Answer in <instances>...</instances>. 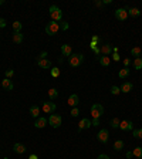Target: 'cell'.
Masks as SVG:
<instances>
[{"mask_svg": "<svg viewBox=\"0 0 142 159\" xmlns=\"http://www.w3.org/2000/svg\"><path fill=\"white\" fill-rule=\"evenodd\" d=\"M48 13H50V17H51L53 21H61V19H63V12H61V9L58 6H56V4H53L51 7H50V10H48Z\"/></svg>", "mask_w": 142, "mask_h": 159, "instance_id": "obj_1", "label": "cell"}, {"mask_svg": "<svg viewBox=\"0 0 142 159\" xmlns=\"http://www.w3.org/2000/svg\"><path fill=\"white\" fill-rule=\"evenodd\" d=\"M131 54H132V56H134L135 58H138L142 54V50L139 48V47H134V48L131 50Z\"/></svg>", "mask_w": 142, "mask_h": 159, "instance_id": "obj_28", "label": "cell"}, {"mask_svg": "<svg viewBox=\"0 0 142 159\" xmlns=\"http://www.w3.org/2000/svg\"><path fill=\"white\" fill-rule=\"evenodd\" d=\"M111 3H112L111 0H104V4H111Z\"/></svg>", "mask_w": 142, "mask_h": 159, "instance_id": "obj_46", "label": "cell"}, {"mask_svg": "<svg viewBox=\"0 0 142 159\" xmlns=\"http://www.w3.org/2000/svg\"><path fill=\"white\" fill-rule=\"evenodd\" d=\"M127 12H128V16H132V17H139V16H141V10L136 9V7L127 9Z\"/></svg>", "mask_w": 142, "mask_h": 159, "instance_id": "obj_19", "label": "cell"}, {"mask_svg": "<svg viewBox=\"0 0 142 159\" xmlns=\"http://www.w3.org/2000/svg\"><path fill=\"white\" fill-rule=\"evenodd\" d=\"M1 87H3V88H6V89H9V91H12V89L14 88V84L12 83V80H10V78H4V80L1 81Z\"/></svg>", "mask_w": 142, "mask_h": 159, "instance_id": "obj_14", "label": "cell"}, {"mask_svg": "<svg viewBox=\"0 0 142 159\" xmlns=\"http://www.w3.org/2000/svg\"><path fill=\"white\" fill-rule=\"evenodd\" d=\"M13 41L16 44H21L23 43V34L21 33H14L13 34Z\"/></svg>", "mask_w": 142, "mask_h": 159, "instance_id": "obj_22", "label": "cell"}, {"mask_svg": "<svg viewBox=\"0 0 142 159\" xmlns=\"http://www.w3.org/2000/svg\"><path fill=\"white\" fill-rule=\"evenodd\" d=\"M92 125H94V127H98V125H100V119H92V121H91V127H92Z\"/></svg>", "mask_w": 142, "mask_h": 159, "instance_id": "obj_41", "label": "cell"}, {"mask_svg": "<svg viewBox=\"0 0 142 159\" xmlns=\"http://www.w3.org/2000/svg\"><path fill=\"white\" fill-rule=\"evenodd\" d=\"M132 156H134V155H132V151H128V152H127V158H132Z\"/></svg>", "mask_w": 142, "mask_h": 159, "instance_id": "obj_44", "label": "cell"}, {"mask_svg": "<svg viewBox=\"0 0 142 159\" xmlns=\"http://www.w3.org/2000/svg\"><path fill=\"white\" fill-rule=\"evenodd\" d=\"M78 114H80V109H78L77 107H74V108L71 109V115H72V117H78Z\"/></svg>", "mask_w": 142, "mask_h": 159, "instance_id": "obj_35", "label": "cell"}, {"mask_svg": "<svg viewBox=\"0 0 142 159\" xmlns=\"http://www.w3.org/2000/svg\"><path fill=\"white\" fill-rule=\"evenodd\" d=\"M97 138L100 142H102V144H107L108 139H110V132L107 131V129H101L100 132L97 134Z\"/></svg>", "mask_w": 142, "mask_h": 159, "instance_id": "obj_6", "label": "cell"}, {"mask_svg": "<svg viewBox=\"0 0 142 159\" xmlns=\"http://www.w3.org/2000/svg\"><path fill=\"white\" fill-rule=\"evenodd\" d=\"M91 128V121L88 118H83L81 121L78 122V131H83V129H88Z\"/></svg>", "mask_w": 142, "mask_h": 159, "instance_id": "obj_10", "label": "cell"}, {"mask_svg": "<svg viewBox=\"0 0 142 159\" xmlns=\"http://www.w3.org/2000/svg\"><path fill=\"white\" fill-rule=\"evenodd\" d=\"M45 57H47V51H43V53H41V54H40L39 60H44Z\"/></svg>", "mask_w": 142, "mask_h": 159, "instance_id": "obj_42", "label": "cell"}, {"mask_svg": "<svg viewBox=\"0 0 142 159\" xmlns=\"http://www.w3.org/2000/svg\"><path fill=\"white\" fill-rule=\"evenodd\" d=\"M119 124H121V121H119L118 118H112V119H111V122H110V125L112 128H119Z\"/></svg>", "mask_w": 142, "mask_h": 159, "instance_id": "obj_32", "label": "cell"}, {"mask_svg": "<svg viewBox=\"0 0 142 159\" xmlns=\"http://www.w3.org/2000/svg\"><path fill=\"white\" fill-rule=\"evenodd\" d=\"M4 3V0H0V4H3Z\"/></svg>", "mask_w": 142, "mask_h": 159, "instance_id": "obj_47", "label": "cell"}, {"mask_svg": "<svg viewBox=\"0 0 142 159\" xmlns=\"http://www.w3.org/2000/svg\"><path fill=\"white\" fill-rule=\"evenodd\" d=\"M30 114H31L33 118L37 119V118L40 117V108L37 107V105H31V107H30Z\"/></svg>", "mask_w": 142, "mask_h": 159, "instance_id": "obj_21", "label": "cell"}, {"mask_svg": "<svg viewBox=\"0 0 142 159\" xmlns=\"http://www.w3.org/2000/svg\"><path fill=\"white\" fill-rule=\"evenodd\" d=\"M57 95H58L57 88H50L48 89V98H50V100H56Z\"/></svg>", "mask_w": 142, "mask_h": 159, "instance_id": "obj_25", "label": "cell"}, {"mask_svg": "<svg viewBox=\"0 0 142 159\" xmlns=\"http://www.w3.org/2000/svg\"><path fill=\"white\" fill-rule=\"evenodd\" d=\"M124 147H125V144H124V141H121V139L115 141V144H114V149H115V151H122Z\"/></svg>", "mask_w": 142, "mask_h": 159, "instance_id": "obj_24", "label": "cell"}, {"mask_svg": "<svg viewBox=\"0 0 142 159\" xmlns=\"http://www.w3.org/2000/svg\"><path fill=\"white\" fill-rule=\"evenodd\" d=\"M37 65L41 67V68H51V61L47 60V58H44V60H37Z\"/></svg>", "mask_w": 142, "mask_h": 159, "instance_id": "obj_15", "label": "cell"}, {"mask_svg": "<svg viewBox=\"0 0 142 159\" xmlns=\"http://www.w3.org/2000/svg\"><path fill=\"white\" fill-rule=\"evenodd\" d=\"M119 54H118V53H112V60H114V61H119Z\"/></svg>", "mask_w": 142, "mask_h": 159, "instance_id": "obj_38", "label": "cell"}, {"mask_svg": "<svg viewBox=\"0 0 142 159\" xmlns=\"http://www.w3.org/2000/svg\"><path fill=\"white\" fill-rule=\"evenodd\" d=\"M84 63V56L83 54H71L68 57V64L71 67H80Z\"/></svg>", "mask_w": 142, "mask_h": 159, "instance_id": "obj_2", "label": "cell"}, {"mask_svg": "<svg viewBox=\"0 0 142 159\" xmlns=\"http://www.w3.org/2000/svg\"><path fill=\"white\" fill-rule=\"evenodd\" d=\"M61 53H63V56L64 57H70L71 54V45L70 44H63L61 45Z\"/></svg>", "mask_w": 142, "mask_h": 159, "instance_id": "obj_17", "label": "cell"}, {"mask_svg": "<svg viewBox=\"0 0 142 159\" xmlns=\"http://www.w3.org/2000/svg\"><path fill=\"white\" fill-rule=\"evenodd\" d=\"M134 67H135V70H142V60H141V57H138V58H135L134 60Z\"/></svg>", "mask_w": 142, "mask_h": 159, "instance_id": "obj_27", "label": "cell"}, {"mask_svg": "<svg viewBox=\"0 0 142 159\" xmlns=\"http://www.w3.org/2000/svg\"><path fill=\"white\" fill-rule=\"evenodd\" d=\"M13 151H14L16 153H19V155H21V153H24V152H26V147H24L23 144H14Z\"/></svg>", "mask_w": 142, "mask_h": 159, "instance_id": "obj_18", "label": "cell"}, {"mask_svg": "<svg viewBox=\"0 0 142 159\" xmlns=\"http://www.w3.org/2000/svg\"><path fill=\"white\" fill-rule=\"evenodd\" d=\"M98 60H100V64L102 65V67H108L111 63V58L110 56H100L98 57Z\"/></svg>", "mask_w": 142, "mask_h": 159, "instance_id": "obj_16", "label": "cell"}, {"mask_svg": "<svg viewBox=\"0 0 142 159\" xmlns=\"http://www.w3.org/2000/svg\"><path fill=\"white\" fill-rule=\"evenodd\" d=\"M141 60H142V54H141Z\"/></svg>", "mask_w": 142, "mask_h": 159, "instance_id": "obj_48", "label": "cell"}, {"mask_svg": "<svg viewBox=\"0 0 142 159\" xmlns=\"http://www.w3.org/2000/svg\"><path fill=\"white\" fill-rule=\"evenodd\" d=\"M97 159H110V156H108V155H104V153H102V155H100Z\"/></svg>", "mask_w": 142, "mask_h": 159, "instance_id": "obj_43", "label": "cell"}, {"mask_svg": "<svg viewBox=\"0 0 142 159\" xmlns=\"http://www.w3.org/2000/svg\"><path fill=\"white\" fill-rule=\"evenodd\" d=\"M132 134H134V138H136V139H142V128H139V129H134Z\"/></svg>", "mask_w": 142, "mask_h": 159, "instance_id": "obj_31", "label": "cell"}, {"mask_svg": "<svg viewBox=\"0 0 142 159\" xmlns=\"http://www.w3.org/2000/svg\"><path fill=\"white\" fill-rule=\"evenodd\" d=\"M45 125H47V118H44V117H39V118L36 119V122H34V127L39 128V129L44 128Z\"/></svg>", "mask_w": 142, "mask_h": 159, "instance_id": "obj_12", "label": "cell"}, {"mask_svg": "<svg viewBox=\"0 0 142 159\" xmlns=\"http://www.w3.org/2000/svg\"><path fill=\"white\" fill-rule=\"evenodd\" d=\"M58 30H60V23L57 21H50L48 24L45 26V33L48 34V36H54V34H57Z\"/></svg>", "mask_w": 142, "mask_h": 159, "instance_id": "obj_4", "label": "cell"}, {"mask_svg": "<svg viewBox=\"0 0 142 159\" xmlns=\"http://www.w3.org/2000/svg\"><path fill=\"white\" fill-rule=\"evenodd\" d=\"M129 75V68H122V70H119V73H118V77L119 78H127V77Z\"/></svg>", "mask_w": 142, "mask_h": 159, "instance_id": "obj_26", "label": "cell"}, {"mask_svg": "<svg viewBox=\"0 0 142 159\" xmlns=\"http://www.w3.org/2000/svg\"><path fill=\"white\" fill-rule=\"evenodd\" d=\"M68 105H70V107H72V108H74V107H77L78 105V102H80V98H78V95L77 94H72V95H70V98H68Z\"/></svg>", "mask_w": 142, "mask_h": 159, "instance_id": "obj_13", "label": "cell"}, {"mask_svg": "<svg viewBox=\"0 0 142 159\" xmlns=\"http://www.w3.org/2000/svg\"><path fill=\"white\" fill-rule=\"evenodd\" d=\"M48 122H50V125H51L53 128H58L60 125H61L63 119H61V117H60V115L51 114L50 115V118H48Z\"/></svg>", "mask_w": 142, "mask_h": 159, "instance_id": "obj_5", "label": "cell"}, {"mask_svg": "<svg viewBox=\"0 0 142 159\" xmlns=\"http://www.w3.org/2000/svg\"><path fill=\"white\" fill-rule=\"evenodd\" d=\"M21 27H23V24H21L20 21H14V23H13V30H14V33H21Z\"/></svg>", "mask_w": 142, "mask_h": 159, "instance_id": "obj_30", "label": "cell"}, {"mask_svg": "<svg viewBox=\"0 0 142 159\" xmlns=\"http://www.w3.org/2000/svg\"><path fill=\"white\" fill-rule=\"evenodd\" d=\"M132 155H134V156H136V158H142V148H141V147L134 148V151H132Z\"/></svg>", "mask_w": 142, "mask_h": 159, "instance_id": "obj_29", "label": "cell"}, {"mask_svg": "<svg viewBox=\"0 0 142 159\" xmlns=\"http://www.w3.org/2000/svg\"><path fill=\"white\" fill-rule=\"evenodd\" d=\"M51 75L53 77H58V75H60V68H51Z\"/></svg>", "mask_w": 142, "mask_h": 159, "instance_id": "obj_36", "label": "cell"}, {"mask_svg": "<svg viewBox=\"0 0 142 159\" xmlns=\"http://www.w3.org/2000/svg\"><path fill=\"white\" fill-rule=\"evenodd\" d=\"M29 159H39V156H37V155H30V158Z\"/></svg>", "mask_w": 142, "mask_h": 159, "instance_id": "obj_45", "label": "cell"}, {"mask_svg": "<svg viewBox=\"0 0 142 159\" xmlns=\"http://www.w3.org/2000/svg\"><path fill=\"white\" fill-rule=\"evenodd\" d=\"M132 88H134V85L131 83H124L121 87H119V89H121V92H125V94H128L129 91H132Z\"/></svg>", "mask_w": 142, "mask_h": 159, "instance_id": "obj_20", "label": "cell"}, {"mask_svg": "<svg viewBox=\"0 0 142 159\" xmlns=\"http://www.w3.org/2000/svg\"><path fill=\"white\" fill-rule=\"evenodd\" d=\"M60 29H61V30H67V29H68V23L61 20V21H60Z\"/></svg>", "mask_w": 142, "mask_h": 159, "instance_id": "obj_34", "label": "cell"}, {"mask_svg": "<svg viewBox=\"0 0 142 159\" xmlns=\"http://www.w3.org/2000/svg\"><path fill=\"white\" fill-rule=\"evenodd\" d=\"M56 104L54 102H43V111H44L45 114H51L56 111Z\"/></svg>", "mask_w": 142, "mask_h": 159, "instance_id": "obj_8", "label": "cell"}, {"mask_svg": "<svg viewBox=\"0 0 142 159\" xmlns=\"http://www.w3.org/2000/svg\"><path fill=\"white\" fill-rule=\"evenodd\" d=\"M90 48L92 51H94V53H95V54H97L98 57H100V56H101V51H100V47H98L97 45V43H95V41H91V44H90Z\"/></svg>", "mask_w": 142, "mask_h": 159, "instance_id": "obj_23", "label": "cell"}, {"mask_svg": "<svg viewBox=\"0 0 142 159\" xmlns=\"http://www.w3.org/2000/svg\"><path fill=\"white\" fill-rule=\"evenodd\" d=\"M119 129H122V131H134V125H132L131 121H121Z\"/></svg>", "mask_w": 142, "mask_h": 159, "instance_id": "obj_11", "label": "cell"}, {"mask_svg": "<svg viewBox=\"0 0 142 159\" xmlns=\"http://www.w3.org/2000/svg\"><path fill=\"white\" fill-rule=\"evenodd\" d=\"M104 114V107L101 104H94L91 107V117L92 119H100V117Z\"/></svg>", "mask_w": 142, "mask_h": 159, "instance_id": "obj_3", "label": "cell"}, {"mask_svg": "<svg viewBox=\"0 0 142 159\" xmlns=\"http://www.w3.org/2000/svg\"><path fill=\"white\" fill-rule=\"evenodd\" d=\"M4 27H6V20L0 17V29H4Z\"/></svg>", "mask_w": 142, "mask_h": 159, "instance_id": "obj_39", "label": "cell"}, {"mask_svg": "<svg viewBox=\"0 0 142 159\" xmlns=\"http://www.w3.org/2000/svg\"><path fill=\"white\" fill-rule=\"evenodd\" d=\"M115 17L118 20H121V21H125V20L128 19V12H127V9H116Z\"/></svg>", "mask_w": 142, "mask_h": 159, "instance_id": "obj_7", "label": "cell"}, {"mask_svg": "<svg viewBox=\"0 0 142 159\" xmlns=\"http://www.w3.org/2000/svg\"><path fill=\"white\" fill-rule=\"evenodd\" d=\"M14 74V70H7L6 71V78H12Z\"/></svg>", "mask_w": 142, "mask_h": 159, "instance_id": "obj_37", "label": "cell"}, {"mask_svg": "<svg viewBox=\"0 0 142 159\" xmlns=\"http://www.w3.org/2000/svg\"><path fill=\"white\" fill-rule=\"evenodd\" d=\"M100 51H101V56H110V54H112V45L111 44L100 45Z\"/></svg>", "mask_w": 142, "mask_h": 159, "instance_id": "obj_9", "label": "cell"}, {"mask_svg": "<svg viewBox=\"0 0 142 159\" xmlns=\"http://www.w3.org/2000/svg\"><path fill=\"white\" fill-rule=\"evenodd\" d=\"M119 92H121L119 87H116V85H112V87H111V94H112V95H118Z\"/></svg>", "mask_w": 142, "mask_h": 159, "instance_id": "obj_33", "label": "cell"}, {"mask_svg": "<svg viewBox=\"0 0 142 159\" xmlns=\"http://www.w3.org/2000/svg\"><path fill=\"white\" fill-rule=\"evenodd\" d=\"M129 64H131V58H125V60H124V65H125V67L128 68Z\"/></svg>", "mask_w": 142, "mask_h": 159, "instance_id": "obj_40", "label": "cell"}]
</instances>
